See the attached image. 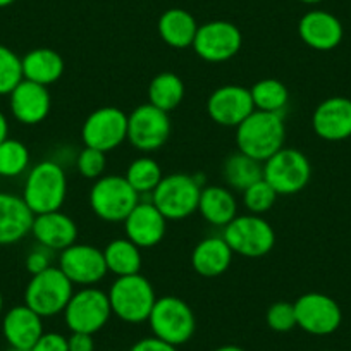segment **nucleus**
I'll return each instance as SVG.
<instances>
[{
	"mask_svg": "<svg viewBox=\"0 0 351 351\" xmlns=\"http://www.w3.org/2000/svg\"><path fill=\"white\" fill-rule=\"evenodd\" d=\"M286 121L285 114L253 110L238 128H236V147L238 152L265 162L276 152L285 147Z\"/></svg>",
	"mask_w": 351,
	"mask_h": 351,
	"instance_id": "1",
	"label": "nucleus"
},
{
	"mask_svg": "<svg viewBox=\"0 0 351 351\" xmlns=\"http://www.w3.org/2000/svg\"><path fill=\"white\" fill-rule=\"evenodd\" d=\"M23 200L35 215L60 210L67 197V176L62 165L42 160L26 174Z\"/></svg>",
	"mask_w": 351,
	"mask_h": 351,
	"instance_id": "2",
	"label": "nucleus"
},
{
	"mask_svg": "<svg viewBox=\"0 0 351 351\" xmlns=\"http://www.w3.org/2000/svg\"><path fill=\"white\" fill-rule=\"evenodd\" d=\"M204 183L202 178L174 172L162 178L152 193V204L167 221H184L198 210Z\"/></svg>",
	"mask_w": 351,
	"mask_h": 351,
	"instance_id": "3",
	"label": "nucleus"
},
{
	"mask_svg": "<svg viewBox=\"0 0 351 351\" xmlns=\"http://www.w3.org/2000/svg\"><path fill=\"white\" fill-rule=\"evenodd\" d=\"M107 296H109L112 315L126 324L147 322L157 302L154 286L141 274L117 278L110 286Z\"/></svg>",
	"mask_w": 351,
	"mask_h": 351,
	"instance_id": "4",
	"label": "nucleus"
},
{
	"mask_svg": "<svg viewBox=\"0 0 351 351\" xmlns=\"http://www.w3.org/2000/svg\"><path fill=\"white\" fill-rule=\"evenodd\" d=\"M147 322L155 337L176 348L188 343L197 330V319L191 306L184 300L171 295L157 298Z\"/></svg>",
	"mask_w": 351,
	"mask_h": 351,
	"instance_id": "5",
	"label": "nucleus"
},
{
	"mask_svg": "<svg viewBox=\"0 0 351 351\" xmlns=\"http://www.w3.org/2000/svg\"><path fill=\"white\" fill-rule=\"evenodd\" d=\"M74 285L66 278L59 267H49L40 274L32 276L25 289V305L42 319L56 317L66 310Z\"/></svg>",
	"mask_w": 351,
	"mask_h": 351,
	"instance_id": "6",
	"label": "nucleus"
},
{
	"mask_svg": "<svg viewBox=\"0 0 351 351\" xmlns=\"http://www.w3.org/2000/svg\"><path fill=\"white\" fill-rule=\"evenodd\" d=\"M141 197L130 186L124 176L104 174L90 190V207L106 222H124Z\"/></svg>",
	"mask_w": 351,
	"mask_h": 351,
	"instance_id": "7",
	"label": "nucleus"
},
{
	"mask_svg": "<svg viewBox=\"0 0 351 351\" xmlns=\"http://www.w3.org/2000/svg\"><path fill=\"white\" fill-rule=\"evenodd\" d=\"M222 238L234 255L246 258L265 256L276 245V231L269 221L255 214L236 215L224 228Z\"/></svg>",
	"mask_w": 351,
	"mask_h": 351,
	"instance_id": "8",
	"label": "nucleus"
},
{
	"mask_svg": "<svg viewBox=\"0 0 351 351\" xmlns=\"http://www.w3.org/2000/svg\"><path fill=\"white\" fill-rule=\"evenodd\" d=\"M312 178V165L306 155L296 148L282 147L263 162V180L278 195H296L305 190Z\"/></svg>",
	"mask_w": 351,
	"mask_h": 351,
	"instance_id": "9",
	"label": "nucleus"
},
{
	"mask_svg": "<svg viewBox=\"0 0 351 351\" xmlns=\"http://www.w3.org/2000/svg\"><path fill=\"white\" fill-rule=\"evenodd\" d=\"M62 313L71 332H84L93 336L107 326L112 317V308L106 291L88 286L73 293Z\"/></svg>",
	"mask_w": 351,
	"mask_h": 351,
	"instance_id": "10",
	"label": "nucleus"
},
{
	"mask_svg": "<svg viewBox=\"0 0 351 351\" xmlns=\"http://www.w3.org/2000/svg\"><path fill=\"white\" fill-rule=\"evenodd\" d=\"M81 138L88 148L106 154L116 150L128 140V114L114 106L93 110L81 126Z\"/></svg>",
	"mask_w": 351,
	"mask_h": 351,
	"instance_id": "11",
	"label": "nucleus"
},
{
	"mask_svg": "<svg viewBox=\"0 0 351 351\" xmlns=\"http://www.w3.org/2000/svg\"><path fill=\"white\" fill-rule=\"evenodd\" d=\"M171 136L169 114L152 104L138 106L128 116V141L141 154L157 152Z\"/></svg>",
	"mask_w": 351,
	"mask_h": 351,
	"instance_id": "12",
	"label": "nucleus"
},
{
	"mask_svg": "<svg viewBox=\"0 0 351 351\" xmlns=\"http://www.w3.org/2000/svg\"><path fill=\"white\" fill-rule=\"evenodd\" d=\"M296 326L312 336H329L336 332L343 320L337 302L324 293H305L295 303Z\"/></svg>",
	"mask_w": 351,
	"mask_h": 351,
	"instance_id": "13",
	"label": "nucleus"
},
{
	"mask_svg": "<svg viewBox=\"0 0 351 351\" xmlns=\"http://www.w3.org/2000/svg\"><path fill=\"white\" fill-rule=\"evenodd\" d=\"M243 35L236 25L229 21H208L198 26L193 50L205 62H226L241 50Z\"/></svg>",
	"mask_w": 351,
	"mask_h": 351,
	"instance_id": "14",
	"label": "nucleus"
},
{
	"mask_svg": "<svg viewBox=\"0 0 351 351\" xmlns=\"http://www.w3.org/2000/svg\"><path fill=\"white\" fill-rule=\"evenodd\" d=\"M59 269L73 285L95 286L107 276L106 258L102 250L86 243H74L59 255Z\"/></svg>",
	"mask_w": 351,
	"mask_h": 351,
	"instance_id": "15",
	"label": "nucleus"
},
{
	"mask_svg": "<svg viewBox=\"0 0 351 351\" xmlns=\"http://www.w3.org/2000/svg\"><path fill=\"white\" fill-rule=\"evenodd\" d=\"M253 110L250 88L241 84H224L214 90L207 100L208 117L224 128H238Z\"/></svg>",
	"mask_w": 351,
	"mask_h": 351,
	"instance_id": "16",
	"label": "nucleus"
},
{
	"mask_svg": "<svg viewBox=\"0 0 351 351\" xmlns=\"http://www.w3.org/2000/svg\"><path fill=\"white\" fill-rule=\"evenodd\" d=\"M11 114L25 126H36L43 123L52 109V97L49 86L23 80L9 95Z\"/></svg>",
	"mask_w": 351,
	"mask_h": 351,
	"instance_id": "17",
	"label": "nucleus"
},
{
	"mask_svg": "<svg viewBox=\"0 0 351 351\" xmlns=\"http://www.w3.org/2000/svg\"><path fill=\"white\" fill-rule=\"evenodd\" d=\"M123 224L126 238L138 248H154L164 239L167 219L152 202H140Z\"/></svg>",
	"mask_w": 351,
	"mask_h": 351,
	"instance_id": "18",
	"label": "nucleus"
},
{
	"mask_svg": "<svg viewBox=\"0 0 351 351\" xmlns=\"http://www.w3.org/2000/svg\"><path fill=\"white\" fill-rule=\"evenodd\" d=\"M312 128L326 141H343L351 138V99L330 97L317 106Z\"/></svg>",
	"mask_w": 351,
	"mask_h": 351,
	"instance_id": "19",
	"label": "nucleus"
},
{
	"mask_svg": "<svg viewBox=\"0 0 351 351\" xmlns=\"http://www.w3.org/2000/svg\"><path fill=\"white\" fill-rule=\"evenodd\" d=\"M300 38L310 49L327 52L336 49L343 40V25L327 11H310L298 23Z\"/></svg>",
	"mask_w": 351,
	"mask_h": 351,
	"instance_id": "20",
	"label": "nucleus"
},
{
	"mask_svg": "<svg viewBox=\"0 0 351 351\" xmlns=\"http://www.w3.org/2000/svg\"><path fill=\"white\" fill-rule=\"evenodd\" d=\"M32 234L36 243L52 252H62L74 245L77 239V226L64 212L56 210L49 214L35 215Z\"/></svg>",
	"mask_w": 351,
	"mask_h": 351,
	"instance_id": "21",
	"label": "nucleus"
},
{
	"mask_svg": "<svg viewBox=\"0 0 351 351\" xmlns=\"http://www.w3.org/2000/svg\"><path fill=\"white\" fill-rule=\"evenodd\" d=\"M35 214L23 197L0 191V245L8 246L32 234Z\"/></svg>",
	"mask_w": 351,
	"mask_h": 351,
	"instance_id": "22",
	"label": "nucleus"
},
{
	"mask_svg": "<svg viewBox=\"0 0 351 351\" xmlns=\"http://www.w3.org/2000/svg\"><path fill=\"white\" fill-rule=\"evenodd\" d=\"M43 332V319L28 305H16L5 312L2 334L11 348L32 350Z\"/></svg>",
	"mask_w": 351,
	"mask_h": 351,
	"instance_id": "23",
	"label": "nucleus"
},
{
	"mask_svg": "<svg viewBox=\"0 0 351 351\" xmlns=\"http://www.w3.org/2000/svg\"><path fill=\"white\" fill-rule=\"evenodd\" d=\"M232 250L222 236H210L197 243L191 253V265L202 278H219L232 263Z\"/></svg>",
	"mask_w": 351,
	"mask_h": 351,
	"instance_id": "24",
	"label": "nucleus"
},
{
	"mask_svg": "<svg viewBox=\"0 0 351 351\" xmlns=\"http://www.w3.org/2000/svg\"><path fill=\"white\" fill-rule=\"evenodd\" d=\"M198 212L208 224L226 228L238 215V202L228 186H204L198 202Z\"/></svg>",
	"mask_w": 351,
	"mask_h": 351,
	"instance_id": "25",
	"label": "nucleus"
},
{
	"mask_svg": "<svg viewBox=\"0 0 351 351\" xmlns=\"http://www.w3.org/2000/svg\"><path fill=\"white\" fill-rule=\"evenodd\" d=\"M23 77L33 83L50 86L62 77L66 64L62 56L52 49H33L21 57Z\"/></svg>",
	"mask_w": 351,
	"mask_h": 351,
	"instance_id": "26",
	"label": "nucleus"
},
{
	"mask_svg": "<svg viewBox=\"0 0 351 351\" xmlns=\"http://www.w3.org/2000/svg\"><path fill=\"white\" fill-rule=\"evenodd\" d=\"M158 35L162 42L172 49H188L193 45L198 25L193 16L184 9H167L158 18Z\"/></svg>",
	"mask_w": 351,
	"mask_h": 351,
	"instance_id": "27",
	"label": "nucleus"
},
{
	"mask_svg": "<svg viewBox=\"0 0 351 351\" xmlns=\"http://www.w3.org/2000/svg\"><path fill=\"white\" fill-rule=\"evenodd\" d=\"M104 252L107 271L116 278H124V276L140 274L141 271V248H138L133 241L128 238H117L107 243Z\"/></svg>",
	"mask_w": 351,
	"mask_h": 351,
	"instance_id": "28",
	"label": "nucleus"
},
{
	"mask_svg": "<svg viewBox=\"0 0 351 351\" xmlns=\"http://www.w3.org/2000/svg\"><path fill=\"white\" fill-rule=\"evenodd\" d=\"M184 99V83L176 73L157 74L148 84V104L164 112H172Z\"/></svg>",
	"mask_w": 351,
	"mask_h": 351,
	"instance_id": "29",
	"label": "nucleus"
},
{
	"mask_svg": "<svg viewBox=\"0 0 351 351\" xmlns=\"http://www.w3.org/2000/svg\"><path fill=\"white\" fill-rule=\"evenodd\" d=\"M222 176H224V181L229 190H236L243 193L246 188L252 186L258 180H262L263 164L238 152V154L226 158L224 167H222Z\"/></svg>",
	"mask_w": 351,
	"mask_h": 351,
	"instance_id": "30",
	"label": "nucleus"
},
{
	"mask_svg": "<svg viewBox=\"0 0 351 351\" xmlns=\"http://www.w3.org/2000/svg\"><path fill=\"white\" fill-rule=\"evenodd\" d=\"M255 110L263 112L285 114V109L289 102V90L281 80L276 77H265L260 80L250 88Z\"/></svg>",
	"mask_w": 351,
	"mask_h": 351,
	"instance_id": "31",
	"label": "nucleus"
},
{
	"mask_svg": "<svg viewBox=\"0 0 351 351\" xmlns=\"http://www.w3.org/2000/svg\"><path fill=\"white\" fill-rule=\"evenodd\" d=\"M124 178L130 183V186L140 197H143V195L154 193V190L158 186L164 174H162V167L155 158L148 157V155H141V157L131 160Z\"/></svg>",
	"mask_w": 351,
	"mask_h": 351,
	"instance_id": "32",
	"label": "nucleus"
},
{
	"mask_svg": "<svg viewBox=\"0 0 351 351\" xmlns=\"http://www.w3.org/2000/svg\"><path fill=\"white\" fill-rule=\"evenodd\" d=\"M29 155L28 147L23 141L8 138L0 143V176L2 178H18L28 171Z\"/></svg>",
	"mask_w": 351,
	"mask_h": 351,
	"instance_id": "33",
	"label": "nucleus"
},
{
	"mask_svg": "<svg viewBox=\"0 0 351 351\" xmlns=\"http://www.w3.org/2000/svg\"><path fill=\"white\" fill-rule=\"evenodd\" d=\"M23 80L21 57L9 47L0 45V97L11 95Z\"/></svg>",
	"mask_w": 351,
	"mask_h": 351,
	"instance_id": "34",
	"label": "nucleus"
},
{
	"mask_svg": "<svg viewBox=\"0 0 351 351\" xmlns=\"http://www.w3.org/2000/svg\"><path fill=\"white\" fill-rule=\"evenodd\" d=\"M278 197L279 195L276 193L274 188L262 178L243 191V204L250 214L262 215L274 207Z\"/></svg>",
	"mask_w": 351,
	"mask_h": 351,
	"instance_id": "35",
	"label": "nucleus"
},
{
	"mask_svg": "<svg viewBox=\"0 0 351 351\" xmlns=\"http://www.w3.org/2000/svg\"><path fill=\"white\" fill-rule=\"evenodd\" d=\"M106 152L97 150V148H88L84 147L80 152L76 158V169L84 180L97 181L106 174L107 169V157Z\"/></svg>",
	"mask_w": 351,
	"mask_h": 351,
	"instance_id": "36",
	"label": "nucleus"
},
{
	"mask_svg": "<svg viewBox=\"0 0 351 351\" xmlns=\"http://www.w3.org/2000/svg\"><path fill=\"white\" fill-rule=\"evenodd\" d=\"M265 322L269 329L276 332H289L296 326V312L295 305L288 302H276L272 303L265 313Z\"/></svg>",
	"mask_w": 351,
	"mask_h": 351,
	"instance_id": "37",
	"label": "nucleus"
},
{
	"mask_svg": "<svg viewBox=\"0 0 351 351\" xmlns=\"http://www.w3.org/2000/svg\"><path fill=\"white\" fill-rule=\"evenodd\" d=\"M50 252H52V250L45 248V246L42 245L33 248L32 252L26 255V260H25L26 271H28L32 276H35V274H40V272L47 271L49 267H52V263H50Z\"/></svg>",
	"mask_w": 351,
	"mask_h": 351,
	"instance_id": "38",
	"label": "nucleus"
},
{
	"mask_svg": "<svg viewBox=\"0 0 351 351\" xmlns=\"http://www.w3.org/2000/svg\"><path fill=\"white\" fill-rule=\"evenodd\" d=\"M32 351H69L67 337L60 332H43Z\"/></svg>",
	"mask_w": 351,
	"mask_h": 351,
	"instance_id": "39",
	"label": "nucleus"
},
{
	"mask_svg": "<svg viewBox=\"0 0 351 351\" xmlns=\"http://www.w3.org/2000/svg\"><path fill=\"white\" fill-rule=\"evenodd\" d=\"M130 351H178V348L165 343V341L158 339V337L150 336L136 341V343L131 346Z\"/></svg>",
	"mask_w": 351,
	"mask_h": 351,
	"instance_id": "40",
	"label": "nucleus"
},
{
	"mask_svg": "<svg viewBox=\"0 0 351 351\" xmlns=\"http://www.w3.org/2000/svg\"><path fill=\"white\" fill-rule=\"evenodd\" d=\"M67 348L69 351H95V341L92 334L71 332L67 337Z\"/></svg>",
	"mask_w": 351,
	"mask_h": 351,
	"instance_id": "41",
	"label": "nucleus"
},
{
	"mask_svg": "<svg viewBox=\"0 0 351 351\" xmlns=\"http://www.w3.org/2000/svg\"><path fill=\"white\" fill-rule=\"evenodd\" d=\"M9 138V121L5 114L0 110V143Z\"/></svg>",
	"mask_w": 351,
	"mask_h": 351,
	"instance_id": "42",
	"label": "nucleus"
},
{
	"mask_svg": "<svg viewBox=\"0 0 351 351\" xmlns=\"http://www.w3.org/2000/svg\"><path fill=\"white\" fill-rule=\"evenodd\" d=\"M214 351H246V350L241 346H236V344H224V346L215 348Z\"/></svg>",
	"mask_w": 351,
	"mask_h": 351,
	"instance_id": "43",
	"label": "nucleus"
},
{
	"mask_svg": "<svg viewBox=\"0 0 351 351\" xmlns=\"http://www.w3.org/2000/svg\"><path fill=\"white\" fill-rule=\"evenodd\" d=\"M14 2H16V0H0V9L8 8V5L14 4Z\"/></svg>",
	"mask_w": 351,
	"mask_h": 351,
	"instance_id": "44",
	"label": "nucleus"
},
{
	"mask_svg": "<svg viewBox=\"0 0 351 351\" xmlns=\"http://www.w3.org/2000/svg\"><path fill=\"white\" fill-rule=\"evenodd\" d=\"M300 2H303V4H319L322 0H300Z\"/></svg>",
	"mask_w": 351,
	"mask_h": 351,
	"instance_id": "45",
	"label": "nucleus"
},
{
	"mask_svg": "<svg viewBox=\"0 0 351 351\" xmlns=\"http://www.w3.org/2000/svg\"><path fill=\"white\" fill-rule=\"evenodd\" d=\"M4 310V296H2V291H0V313Z\"/></svg>",
	"mask_w": 351,
	"mask_h": 351,
	"instance_id": "46",
	"label": "nucleus"
},
{
	"mask_svg": "<svg viewBox=\"0 0 351 351\" xmlns=\"http://www.w3.org/2000/svg\"><path fill=\"white\" fill-rule=\"evenodd\" d=\"M8 351H32V350H21V348H11V346H9Z\"/></svg>",
	"mask_w": 351,
	"mask_h": 351,
	"instance_id": "47",
	"label": "nucleus"
}]
</instances>
